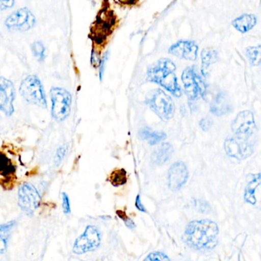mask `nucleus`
I'll return each instance as SVG.
<instances>
[{
	"instance_id": "nucleus-1",
	"label": "nucleus",
	"mask_w": 261,
	"mask_h": 261,
	"mask_svg": "<svg viewBox=\"0 0 261 261\" xmlns=\"http://www.w3.org/2000/svg\"><path fill=\"white\" fill-rule=\"evenodd\" d=\"M219 228L216 223L210 220L192 221L185 231L186 244L197 250L208 251L218 243Z\"/></svg>"
},
{
	"instance_id": "nucleus-2",
	"label": "nucleus",
	"mask_w": 261,
	"mask_h": 261,
	"mask_svg": "<svg viewBox=\"0 0 261 261\" xmlns=\"http://www.w3.org/2000/svg\"><path fill=\"white\" fill-rule=\"evenodd\" d=\"M176 66L168 59H162L152 64L148 68V80L158 84L175 97L181 95V88L178 85L175 71Z\"/></svg>"
},
{
	"instance_id": "nucleus-3",
	"label": "nucleus",
	"mask_w": 261,
	"mask_h": 261,
	"mask_svg": "<svg viewBox=\"0 0 261 261\" xmlns=\"http://www.w3.org/2000/svg\"><path fill=\"white\" fill-rule=\"evenodd\" d=\"M21 95L29 103L42 108H47L45 90L40 79L34 74L23 79L19 88Z\"/></svg>"
},
{
	"instance_id": "nucleus-4",
	"label": "nucleus",
	"mask_w": 261,
	"mask_h": 261,
	"mask_svg": "<svg viewBox=\"0 0 261 261\" xmlns=\"http://www.w3.org/2000/svg\"><path fill=\"white\" fill-rule=\"evenodd\" d=\"M146 105L164 121H168L175 114L173 100L161 89L154 90L146 97Z\"/></svg>"
},
{
	"instance_id": "nucleus-5",
	"label": "nucleus",
	"mask_w": 261,
	"mask_h": 261,
	"mask_svg": "<svg viewBox=\"0 0 261 261\" xmlns=\"http://www.w3.org/2000/svg\"><path fill=\"white\" fill-rule=\"evenodd\" d=\"M51 101V115L57 121L66 120L71 114L72 97L67 90L55 87L50 91Z\"/></svg>"
},
{
	"instance_id": "nucleus-6",
	"label": "nucleus",
	"mask_w": 261,
	"mask_h": 261,
	"mask_svg": "<svg viewBox=\"0 0 261 261\" xmlns=\"http://www.w3.org/2000/svg\"><path fill=\"white\" fill-rule=\"evenodd\" d=\"M181 80L189 100H198L205 96L207 91L206 85L196 67H189L185 69L181 75Z\"/></svg>"
},
{
	"instance_id": "nucleus-7",
	"label": "nucleus",
	"mask_w": 261,
	"mask_h": 261,
	"mask_svg": "<svg viewBox=\"0 0 261 261\" xmlns=\"http://www.w3.org/2000/svg\"><path fill=\"white\" fill-rule=\"evenodd\" d=\"M231 129L235 137L248 141H254L256 126L253 113L250 111L240 112L232 122Z\"/></svg>"
},
{
	"instance_id": "nucleus-8",
	"label": "nucleus",
	"mask_w": 261,
	"mask_h": 261,
	"mask_svg": "<svg viewBox=\"0 0 261 261\" xmlns=\"http://www.w3.org/2000/svg\"><path fill=\"white\" fill-rule=\"evenodd\" d=\"M101 236L100 230L94 225H88L85 231L74 241L73 252L82 255L88 252L94 251L100 246Z\"/></svg>"
},
{
	"instance_id": "nucleus-9",
	"label": "nucleus",
	"mask_w": 261,
	"mask_h": 261,
	"mask_svg": "<svg viewBox=\"0 0 261 261\" xmlns=\"http://www.w3.org/2000/svg\"><path fill=\"white\" fill-rule=\"evenodd\" d=\"M41 195L38 189L30 183H24L18 192L19 207L28 215H32L39 207Z\"/></svg>"
},
{
	"instance_id": "nucleus-10",
	"label": "nucleus",
	"mask_w": 261,
	"mask_h": 261,
	"mask_svg": "<svg viewBox=\"0 0 261 261\" xmlns=\"http://www.w3.org/2000/svg\"><path fill=\"white\" fill-rule=\"evenodd\" d=\"M36 23V17L27 8L16 10L10 15L5 21V25L7 29L20 32L29 31L35 27Z\"/></svg>"
},
{
	"instance_id": "nucleus-11",
	"label": "nucleus",
	"mask_w": 261,
	"mask_h": 261,
	"mask_svg": "<svg viewBox=\"0 0 261 261\" xmlns=\"http://www.w3.org/2000/svg\"><path fill=\"white\" fill-rule=\"evenodd\" d=\"M255 141H248L238 137H229L224 142L226 153L238 160H245L252 155L254 150Z\"/></svg>"
},
{
	"instance_id": "nucleus-12",
	"label": "nucleus",
	"mask_w": 261,
	"mask_h": 261,
	"mask_svg": "<svg viewBox=\"0 0 261 261\" xmlns=\"http://www.w3.org/2000/svg\"><path fill=\"white\" fill-rule=\"evenodd\" d=\"M16 98V90L11 81L0 77V111L7 117L14 113V100Z\"/></svg>"
},
{
	"instance_id": "nucleus-13",
	"label": "nucleus",
	"mask_w": 261,
	"mask_h": 261,
	"mask_svg": "<svg viewBox=\"0 0 261 261\" xmlns=\"http://www.w3.org/2000/svg\"><path fill=\"white\" fill-rule=\"evenodd\" d=\"M189 178V171L182 162L172 165L168 174V185L172 191H178L186 184Z\"/></svg>"
},
{
	"instance_id": "nucleus-14",
	"label": "nucleus",
	"mask_w": 261,
	"mask_h": 261,
	"mask_svg": "<svg viewBox=\"0 0 261 261\" xmlns=\"http://www.w3.org/2000/svg\"><path fill=\"white\" fill-rule=\"evenodd\" d=\"M198 46L195 42L181 41L169 48V53L186 60L195 61L198 56Z\"/></svg>"
},
{
	"instance_id": "nucleus-15",
	"label": "nucleus",
	"mask_w": 261,
	"mask_h": 261,
	"mask_svg": "<svg viewBox=\"0 0 261 261\" xmlns=\"http://www.w3.org/2000/svg\"><path fill=\"white\" fill-rule=\"evenodd\" d=\"M232 110L231 102L226 93L221 92L212 100L210 111L214 115L221 117L228 114Z\"/></svg>"
},
{
	"instance_id": "nucleus-16",
	"label": "nucleus",
	"mask_w": 261,
	"mask_h": 261,
	"mask_svg": "<svg viewBox=\"0 0 261 261\" xmlns=\"http://www.w3.org/2000/svg\"><path fill=\"white\" fill-rule=\"evenodd\" d=\"M261 184L260 174H251L247 177L244 199L249 204L254 205L257 201L256 194Z\"/></svg>"
},
{
	"instance_id": "nucleus-17",
	"label": "nucleus",
	"mask_w": 261,
	"mask_h": 261,
	"mask_svg": "<svg viewBox=\"0 0 261 261\" xmlns=\"http://www.w3.org/2000/svg\"><path fill=\"white\" fill-rule=\"evenodd\" d=\"M256 24L254 15L244 14L237 18L232 22L233 27L241 33H246L253 28Z\"/></svg>"
},
{
	"instance_id": "nucleus-18",
	"label": "nucleus",
	"mask_w": 261,
	"mask_h": 261,
	"mask_svg": "<svg viewBox=\"0 0 261 261\" xmlns=\"http://www.w3.org/2000/svg\"><path fill=\"white\" fill-rule=\"evenodd\" d=\"M172 152H173V148L172 145L168 143H163L152 153V161L157 165L165 164L172 156Z\"/></svg>"
},
{
	"instance_id": "nucleus-19",
	"label": "nucleus",
	"mask_w": 261,
	"mask_h": 261,
	"mask_svg": "<svg viewBox=\"0 0 261 261\" xmlns=\"http://www.w3.org/2000/svg\"><path fill=\"white\" fill-rule=\"evenodd\" d=\"M139 137L141 140L147 142L149 144L155 145L166 140V134L163 132L152 130L150 128L145 127L140 129Z\"/></svg>"
},
{
	"instance_id": "nucleus-20",
	"label": "nucleus",
	"mask_w": 261,
	"mask_h": 261,
	"mask_svg": "<svg viewBox=\"0 0 261 261\" xmlns=\"http://www.w3.org/2000/svg\"><path fill=\"white\" fill-rule=\"evenodd\" d=\"M16 225V221L0 224V253H4L7 250L10 234Z\"/></svg>"
},
{
	"instance_id": "nucleus-21",
	"label": "nucleus",
	"mask_w": 261,
	"mask_h": 261,
	"mask_svg": "<svg viewBox=\"0 0 261 261\" xmlns=\"http://www.w3.org/2000/svg\"><path fill=\"white\" fill-rule=\"evenodd\" d=\"M218 61V53L214 48H204L201 51V73L205 76L211 65Z\"/></svg>"
},
{
	"instance_id": "nucleus-22",
	"label": "nucleus",
	"mask_w": 261,
	"mask_h": 261,
	"mask_svg": "<svg viewBox=\"0 0 261 261\" xmlns=\"http://www.w3.org/2000/svg\"><path fill=\"white\" fill-rule=\"evenodd\" d=\"M16 171L14 165L7 155L0 152V175L9 176L13 175Z\"/></svg>"
},
{
	"instance_id": "nucleus-23",
	"label": "nucleus",
	"mask_w": 261,
	"mask_h": 261,
	"mask_svg": "<svg viewBox=\"0 0 261 261\" xmlns=\"http://www.w3.org/2000/svg\"><path fill=\"white\" fill-rule=\"evenodd\" d=\"M110 181L114 186H123L127 181L126 172L125 169H119L114 171L110 177Z\"/></svg>"
},
{
	"instance_id": "nucleus-24",
	"label": "nucleus",
	"mask_w": 261,
	"mask_h": 261,
	"mask_svg": "<svg viewBox=\"0 0 261 261\" xmlns=\"http://www.w3.org/2000/svg\"><path fill=\"white\" fill-rule=\"evenodd\" d=\"M260 45L256 47H249L246 49V55L253 66L260 65Z\"/></svg>"
},
{
	"instance_id": "nucleus-25",
	"label": "nucleus",
	"mask_w": 261,
	"mask_h": 261,
	"mask_svg": "<svg viewBox=\"0 0 261 261\" xmlns=\"http://www.w3.org/2000/svg\"><path fill=\"white\" fill-rule=\"evenodd\" d=\"M32 53L34 57L39 62H42L45 59V47L42 42H33L31 45Z\"/></svg>"
},
{
	"instance_id": "nucleus-26",
	"label": "nucleus",
	"mask_w": 261,
	"mask_h": 261,
	"mask_svg": "<svg viewBox=\"0 0 261 261\" xmlns=\"http://www.w3.org/2000/svg\"><path fill=\"white\" fill-rule=\"evenodd\" d=\"M144 261H170L169 256L161 252H153L149 253Z\"/></svg>"
},
{
	"instance_id": "nucleus-27",
	"label": "nucleus",
	"mask_w": 261,
	"mask_h": 261,
	"mask_svg": "<svg viewBox=\"0 0 261 261\" xmlns=\"http://www.w3.org/2000/svg\"><path fill=\"white\" fill-rule=\"evenodd\" d=\"M193 206L198 212L201 213H208L211 210L210 206L207 202L201 200H195L193 201Z\"/></svg>"
},
{
	"instance_id": "nucleus-28",
	"label": "nucleus",
	"mask_w": 261,
	"mask_h": 261,
	"mask_svg": "<svg viewBox=\"0 0 261 261\" xmlns=\"http://www.w3.org/2000/svg\"><path fill=\"white\" fill-rule=\"evenodd\" d=\"M62 196V209L64 213L68 215L71 213V205H70L69 196L65 192H63Z\"/></svg>"
},
{
	"instance_id": "nucleus-29",
	"label": "nucleus",
	"mask_w": 261,
	"mask_h": 261,
	"mask_svg": "<svg viewBox=\"0 0 261 261\" xmlns=\"http://www.w3.org/2000/svg\"><path fill=\"white\" fill-rule=\"evenodd\" d=\"M117 215H119V217H120V218H122V219L124 221L125 224H126V227L131 229H134V227H135V224H134V221H133L132 219H130L127 215L123 213L121 211H118V212H117Z\"/></svg>"
},
{
	"instance_id": "nucleus-30",
	"label": "nucleus",
	"mask_w": 261,
	"mask_h": 261,
	"mask_svg": "<svg viewBox=\"0 0 261 261\" xmlns=\"http://www.w3.org/2000/svg\"><path fill=\"white\" fill-rule=\"evenodd\" d=\"M212 124H213V122L208 117H206V118H203L201 121L199 122V126L201 128L203 131H207L210 129V128L212 127Z\"/></svg>"
},
{
	"instance_id": "nucleus-31",
	"label": "nucleus",
	"mask_w": 261,
	"mask_h": 261,
	"mask_svg": "<svg viewBox=\"0 0 261 261\" xmlns=\"http://www.w3.org/2000/svg\"><path fill=\"white\" fill-rule=\"evenodd\" d=\"M100 59L99 55L95 51H92L91 55V64L93 66L98 67L100 65Z\"/></svg>"
},
{
	"instance_id": "nucleus-32",
	"label": "nucleus",
	"mask_w": 261,
	"mask_h": 261,
	"mask_svg": "<svg viewBox=\"0 0 261 261\" xmlns=\"http://www.w3.org/2000/svg\"><path fill=\"white\" fill-rule=\"evenodd\" d=\"M67 148H65V146H62V147L59 148L58 149L57 154H56V159H57V161L59 163H60L62 160H63L64 156H65V154H66Z\"/></svg>"
},
{
	"instance_id": "nucleus-33",
	"label": "nucleus",
	"mask_w": 261,
	"mask_h": 261,
	"mask_svg": "<svg viewBox=\"0 0 261 261\" xmlns=\"http://www.w3.org/2000/svg\"><path fill=\"white\" fill-rule=\"evenodd\" d=\"M14 1H0V10L12 8L14 6Z\"/></svg>"
},
{
	"instance_id": "nucleus-34",
	"label": "nucleus",
	"mask_w": 261,
	"mask_h": 261,
	"mask_svg": "<svg viewBox=\"0 0 261 261\" xmlns=\"http://www.w3.org/2000/svg\"><path fill=\"white\" fill-rule=\"evenodd\" d=\"M107 60H108V53H105V56L102 58V60L100 61V79L102 80V75H103V70H105V64H106Z\"/></svg>"
},
{
	"instance_id": "nucleus-35",
	"label": "nucleus",
	"mask_w": 261,
	"mask_h": 261,
	"mask_svg": "<svg viewBox=\"0 0 261 261\" xmlns=\"http://www.w3.org/2000/svg\"><path fill=\"white\" fill-rule=\"evenodd\" d=\"M136 207H137V209L141 211L142 212H146V209L143 207V204H142L141 201H140V195L137 197V199H136Z\"/></svg>"
}]
</instances>
